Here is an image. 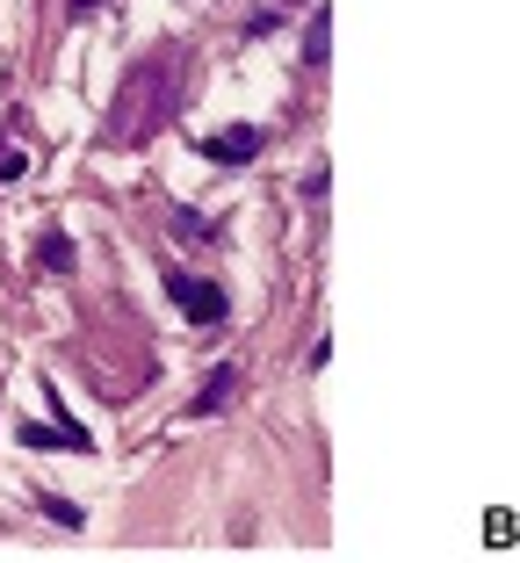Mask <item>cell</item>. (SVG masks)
<instances>
[{
  "instance_id": "1",
  "label": "cell",
  "mask_w": 520,
  "mask_h": 563,
  "mask_svg": "<svg viewBox=\"0 0 520 563\" xmlns=\"http://www.w3.org/2000/svg\"><path fill=\"white\" fill-rule=\"evenodd\" d=\"M167 297H181V311L196 318V325H218V318H224V289H218V282H202V275H181V267L167 275Z\"/></svg>"
},
{
  "instance_id": "2",
  "label": "cell",
  "mask_w": 520,
  "mask_h": 563,
  "mask_svg": "<svg viewBox=\"0 0 520 563\" xmlns=\"http://www.w3.org/2000/svg\"><path fill=\"white\" fill-rule=\"evenodd\" d=\"M202 152H210V159H253V152H261V131L239 123V131H224V137H202Z\"/></svg>"
},
{
  "instance_id": "3",
  "label": "cell",
  "mask_w": 520,
  "mask_h": 563,
  "mask_svg": "<svg viewBox=\"0 0 520 563\" xmlns=\"http://www.w3.org/2000/svg\"><path fill=\"white\" fill-rule=\"evenodd\" d=\"M36 261H44V267H58V275H66V267H73V239L44 232V246H36Z\"/></svg>"
},
{
  "instance_id": "4",
  "label": "cell",
  "mask_w": 520,
  "mask_h": 563,
  "mask_svg": "<svg viewBox=\"0 0 520 563\" xmlns=\"http://www.w3.org/2000/svg\"><path fill=\"white\" fill-rule=\"evenodd\" d=\"M218 398H232V368H218V376H210V383L196 390V412H210Z\"/></svg>"
},
{
  "instance_id": "5",
  "label": "cell",
  "mask_w": 520,
  "mask_h": 563,
  "mask_svg": "<svg viewBox=\"0 0 520 563\" xmlns=\"http://www.w3.org/2000/svg\"><path fill=\"white\" fill-rule=\"evenodd\" d=\"M22 441H30V448H51V441H58V448H87V433H51V427H22Z\"/></svg>"
},
{
  "instance_id": "6",
  "label": "cell",
  "mask_w": 520,
  "mask_h": 563,
  "mask_svg": "<svg viewBox=\"0 0 520 563\" xmlns=\"http://www.w3.org/2000/svg\"><path fill=\"white\" fill-rule=\"evenodd\" d=\"M303 58H311V66L325 58V15H311V30H303Z\"/></svg>"
},
{
  "instance_id": "7",
  "label": "cell",
  "mask_w": 520,
  "mask_h": 563,
  "mask_svg": "<svg viewBox=\"0 0 520 563\" xmlns=\"http://www.w3.org/2000/svg\"><path fill=\"white\" fill-rule=\"evenodd\" d=\"M22 166H30V159H22V152H15V145H0V181H15Z\"/></svg>"
},
{
  "instance_id": "8",
  "label": "cell",
  "mask_w": 520,
  "mask_h": 563,
  "mask_svg": "<svg viewBox=\"0 0 520 563\" xmlns=\"http://www.w3.org/2000/svg\"><path fill=\"white\" fill-rule=\"evenodd\" d=\"M73 8H95V0H73Z\"/></svg>"
}]
</instances>
